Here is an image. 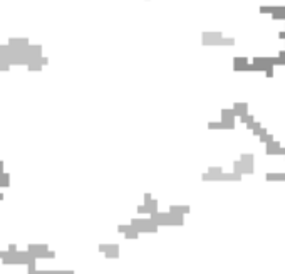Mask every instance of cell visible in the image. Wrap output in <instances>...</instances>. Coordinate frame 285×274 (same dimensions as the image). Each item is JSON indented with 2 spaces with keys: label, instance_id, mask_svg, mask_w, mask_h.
<instances>
[{
  "label": "cell",
  "instance_id": "6da1fadb",
  "mask_svg": "<svg viewBox=\"0 0 285 274\" xmlns=\"http://www.w3.org/2000/svg\"><path fill=\"white\" fill-rule=\"evenodd\" d=\"M222 39V34L220 32H205L201 36V41L205 46H210V44H218V41Z\"/></svg>",
  "mask_w": 285,
  "mask_h": 274
},
{
  "label": "cell",
  "instance_id": "3957f363",
  "mask_svg": "<svg viewBox=\"0 0 285 274\" xmlns=\"http://www.w3.org/2000/svg\"><path fill=\"white\" fill-rule=\"evenodd\" d=\"M235 64H233V69L235 71H243L245 66L248 64V59L247 57H235Z\"/></svg>",
  "mask_w": 285,
  "mask_h": 274
},
{
  "label": "cell",
  "instance_id": "8992f818",
  "mask_svg": "<svg viewBox=\"0 0 285 274\" xmlns=\"http://www.w3.org/2000/svg\"><path fill=\"white\" fill-rule=\"evenodd\" d=\"M240 119H242V123H247V124H248V123H252V121H253V116H252V114H243V116H240Z\"/></svg>",
  "mask_w": 285,
  "mask_h": 274
},
{
  "label": "cell",
  "instance_id": "9c48e42d",
  "mask_svg": "<svg viewBox=\"0 0 285 274\" xmlns=\"http://www.w3.org/2000/svg\"><path fill=\"white\" fill-rule=\"evenodd\" d=\"M260 12L262 14H270V7H260Z\"/></svg>",
  "mask_w": 285,
  "mask_h": 274
},
{
  "label": "cell",
  "instance_id": "277c9868",
  "mask_svg": "<svg viewBox=\"0 0 285 274\" xmlns=\"http://www.w3.org/2000/svg\"><path fill=\"white\" fill-rule=\"evenodd\" d=\"M247 108H248V104L247 103H235L233 104V111L237 116H243V114H247Z\"/></svg>",
  "mask_w": 285,
  "mask_h": 274
},
{
  "label": "cell",
  "instance_id": "5b68a950",
  "mask_svg": "<svg viewBox=\"0 0 285 274\" xmlns=\"http://www.w3.org/2000/svg\"><path fill=\"white\" fill-rule=\"evenodd\" d=\"M233 44H235V39H223L222 37L218 41V46H233Z\"/></svg>",
  "mask_w": 285,
  "mask_h": 274
},
{
  "label": "cell",
  "instance_id": "7a4b0ae2",
  "mask_svg": "<svg viewBox=\"0 0 285 274\" xmlns=\"http://www.w3.org/2000/svg\"><path fill=\"white\" fill-rule=\"evenodd\" d=\"M267 153H268V155H284L285 148L284 150L280 148L279 141H270V143H267Z\"/></svg>",
  "mask_w": 285,
  "mask_h": 274
},
{
  "label": "cell",
  "instance_id": "ba28073f",
  "mask_svg": "<svg viewBox=\"0 0 285 274\" xmlns=\"http://www.w3.org/2000/svg\"><path fill=\"white\" fill-rule=\"evenodd\" d=\"M242 160H243V161H252V160H253V156H252V155H243V156H242Z\"/></svg>",
  "mask_w": 285,
  "mask_h": 274
},
{
  "label": "cell",
  "instance_id": "52a82bcc",
  "mask_svg": "<svg viewBox=\"0 0 285 274\" xmlns=\"http://www.w3.org/2000/svg\"><path fill=\"white\" fill-rule=\"evenodd\" d=\"M260 141H262V143H270V141H273V136L267 133V134H263V136H260Z\"/></svg>",
  "mask_w": 285,
  "mask_h": 274
}]
</instances>
